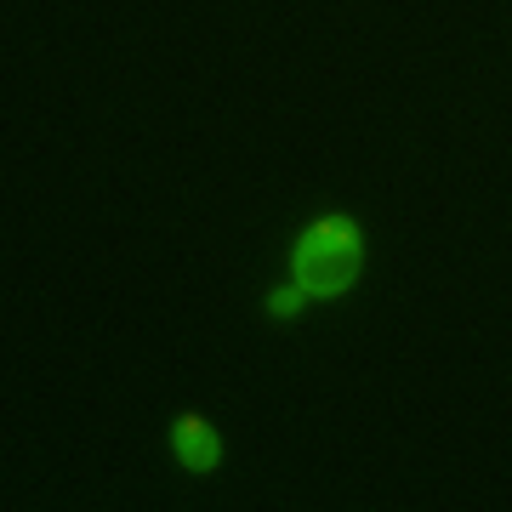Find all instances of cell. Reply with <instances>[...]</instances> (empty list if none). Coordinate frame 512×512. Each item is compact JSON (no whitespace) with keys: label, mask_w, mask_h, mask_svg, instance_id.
I'll list each match as a JSON object with an SVG mask.
<instances>
[{"label":"cell","mask_w":512,"mask_h":512,"mask_svg":"<svg viewBox=\"0 0 512 512\" xmlns=\"http://www.w3.org/2000/svg\"><path fill=\"white\" fill-rule=\"evenodd\" d=\"M365 268V239L353 217H319L308 234L296 239L291 274L308 296H342Z\"/></svg>","instance_id":"obj_1"},{"label":"cell","mask_w":512,"mask_h":512,"mask_svg":"<svg viewBox=\"0 0 512 512\" xmlns=\"http://www.w3.org/2000/svg\"><path fill=\"white\" fill-rule=\"evenodd\" d=\"M171 444H177V461H183L188 473H211V467L222 461L217 427H211L205 416H194V410H188V416L177 421V427H171Z\"/></svg>","instance_id":"obj_2"},{"label":"cell","mask_w":512,"mask_h":512,"mask_svg":"<svg viewBox=\"0 0 512 512\" xmlns=\"http://www.w3.org/2000/svg\"><path fill=\"white\" fill-rule=\"evenodd\" d=\"M302 296H308V291H302V285H291V291H274V302H268V308H274L279 319H291V313L302 308Z\"/></svg>","instance_id":"obj_3"}]
</instances>
